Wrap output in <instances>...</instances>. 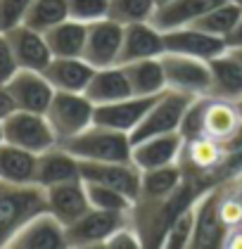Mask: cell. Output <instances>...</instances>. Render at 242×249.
I'll use <instances>...</instances> for the list:
<instances>
[{
	"label": "cell",
	"instance_id": "obj_1",
	"mask_svg": "<svg viewBox=\"0 0 242 249\" xmlns=\"http://www.w3.org/2000/svg\"><path fill=\"white\" fill-rule=\"evenodd\" d=\"M48 209L45 188L40 185H15L0 180V249H5L24 223Z\"/></svg>",
	"mask_w": 242,
	"mask_h": 249
},
{
	"label": "cell",
	"instance_id": "obj_2",
	"mask_svg": "<svg viewBox=\"0 0 242 249\" xmlns=\"http://www.w3.org/2000/svg\"><path fill=\"white\" fill-rule=\"evenodd\" d=\"M81 161H130V133L93 124L78 135L59 142Z\"/></svg>",
	"mask_w": 242,
	"mask_h": 249
},
{
	"label": "cell",
	"instance_id": "obj_3",
	"mask_svg": "<svg viewBox=\"0 0 242 249\" xmlns=\"http://www.w3.org/2000/svg\"><path fill=\"white\" fill-rule=\"evenodd\" d=\"M45 116L55 131L57 140L64 142L95 124V102L86 93L55 90V97H53Z\"/></svg>",
	"mask_w": 242,
	"mask_h": 249
},
{
	"label": "cell",
	"instance_id": "obj_4",
	"mask_svg": "<svg viewBox=\"0 0 242 249\" xmlns=\"http://www.w3.org/2000/svg\"><path fill=\"white\" fill-rule=\"evenodd\" d=\"M2 131H5V142L24 147V150L36 154H43L45 150L59 145L48 116L38 114V112L15 109L2 121Z\"/></svg>",
	"mask_w": 242,
	"mask_h": 249
},
{
	"label": "cell",
	"instance_id": "obj_5",
	"mask_svg": "<svg viewBox=\"0 0 242 249\" xmlns=\"http://www.w3.org/2000/svg\"><path fill=\"white\" fill-rule=\"evenodd\" d=\"M162 64H164L168 90H178V93H186V95L192 97L211 95V69H209V62L167 50L162 55Z\"/></svg>",
	"mask_w": 242,
	"mask_h": 249
},
{
	"label": "cell",
	"instance_id": "obj_6",
	"mask_svg": "<svg viewBox=\"0 0 242 249\" xmlns=\"http://www.w3.org/2000/svg\"><path fill=\"white\" fill-rule=\"evenodd\" d=\"M195 97L178 93V90H164L159 100L152 105V109L148 112V116L140 121V126L130 133V142H140L145 138L152 135H162V133H173L181 131L183 116H186L187 107Z\"/></svg>",
	"mask_w": 242,
	"mask_h": 249
},
{
	"label": "cell",
	"instance_id": "obj_7",
	"mask_svg": "<svg viewBox=\"0 0 242 249\" xmlns=\"http://www.w3.org/2000/svg\"><path fill=\"white\" fill-rule=\"evenodd\" d=\"M133 221V213L124 211H107V209H91L83 213L76 223L67 226V247H105L114 230Z\"/></svg>",
	"mask_w": 242,
	"mask_h": 249
},
{
	"label": "cell",
	"instance_id": "obj_8",
	"mask_svg": "<svg viewBox=\"0 0 242 249\" xmlns=\"http://www.w3.org/2000/svg\"><path fill=\"white\" fill-rule=\"evenodd\" d=\"M219 195H221V185H211L195 199V232L190 247L206 249L225 245L228 228L223 226L219 213Z\"/></svg>",
	"mask_w": 242,
	"mask_h": 249
},
{
	"label": "cell",
	"instance_id": "obj_9",
	"mask_svg": "<svg viewBox=\"0 0 242 249\" xmlns=\"http://www.w3.org/2000/svg\"><path fill=\"white\" fill-rule=\"evenodd\" d=\"M81 178L86 183L114 188L135 202L140 195L143 171L133 161H81Z\"/></svg>",
	"mask_w": 242,
	"mask_h": 249
},
{
	"label": "cell",
	"instance_id": "obj_10",
	"mask_svg": "<svg viewBox=\"0 0 242 249\" xmlns=\"http://www.w3.org/2000/svg\"><path fill=\"white\" fill-rule=\"evenodd\" d=\"M183 147H186V138L181 135V131L152 135V138H145L140 142H133L130 161L140 171L164 169V166H171V164H178L181 161Z\"/></svg>",
	"mask_w": 242,
	"mask_h": 249
},
{
	"label": "cell",
	"instance_id": "obj_11",
	"mask_svg": "<svg viewBox=\"0 0 242 249\" xmlns=\"http://www.w3.org/2000/svg\"><path fill=\"white\" fill-rule=\"evenodd\" d=\"M121 43H124V24L110 19V17L93 21V24H88V38H86L83 57L88 59L95 69L119 64Z\"/></svg>",
	"mask_w": 242,
	"mask_h": 249
},
{
	"label": "cell",
	"instance_id": "obj_12",
	"mask_svg": "<svg viewBox=\"0 0 242 249\" xmlns=\"http://www.w3.org/2000/svg\"><path fill=\"white\" fill-rule=\"evenodd\" d=\"M67 247V226L57 221L50 211L36 213L24 223L12 237L7 249H64Z\"/></svg>",
	"mask_w": 242,
	"mask_h": 249
},
{
	"label": "cell",
	"instance_id": "obj_13",
	"mask_svg": "<svg viewBox=\"0 0 242 249\" xmlns=\"http://www.w3.org/2000/svg\"><path fill=\"white\" fill-rule=\"evenodd\" d=\"M159 95H129L110 105H95V124L133 133L140 126V121L148 116L152 105L159 100Z\"/></svg>",
	"mask_w": 242,
	"mask_h": 249
},
{
	"label": "cell",
	"instance_id": "obj_14",
	"mask_svg": "<svg viewBox=\"0 0 242 249\" xmlns=\"http://www.w3.org/2000/svg\"><path fill=\"white\" fill-rule=\"evenodd\" d=\"M7 90L15 100L17 109L38 112V114H45L55 97V88L50 86V81L45 78L43 71H36V69H19L7 81Z\"/></svg>",
	"mask_w": 242,
	"mask_h": 249
},
{
	"label": "cell",
	"instance_id": "obj_15",
	"mask_svg": "<svg viewBox=\"0 0 242 249\" xmlns=\"http://www.w3.org/2000/svg\"><path fill=\"white\" fill-rule=\"evenodd\" d=\"M45 204H48V211L55 216L57 221H62L64 226L76 223L83 213H88L93 209L83 178L45 188Z\"/></svg>",
	"mask_w": 242,
	"mask_h": 249
},
{
	"label": "cell",
	"instance_id": "obj_16",
	"mask_svg": "<svg viewBox=\"0 0 242 249\" xmlns=\"http://www.w3.org/2000/svg\"><path fill=\"white\" fill-rule=\"evenodd\" d=\"M164 43H167L168 53H181V55H190V57L205 59V62H211L214 57L223 55L228 50L225 38L206 34L197 26H183V29L164 31Z\"/></svg>",
	"mask_w": 242,
	"mask_h": 249
},
{
	"label": "cell",
	"instance_id": "obj_17",
	"mask_svg": "<svg viewBox=\"0 0 242 249\" xmlns=\"http://www.w3.org/2000/svg\"><path fill=\"white\" fill-rule=\"evenodd\" d=\"M167 53L164 31L157 29L152 21H135L124 26V43H121V59L119 64H129L138 59L162 57Z\"/></svg>",
	"mask_w": 242,
	"mask_h": 249
},
{
	"label": "cell",
	"instance_id": "obj_18",
	"mask_svg": "<svg viewBox=\"0 0 242 249\" xmlns=\"http://www.w3.org/2000/svg\"><path fill=\"white\" fill-rule=\"evenodd\" d=\"M5 34H7L10 45H12V50H15L19 69H36V71H43V69L50 64L53 53H50V45H48V40H45V34H40V31L26 26V24H19V26L5 31Z\"/></svg>",
	"mask_w": 242,
	"mask_h": 249
},
{
	"label": "cell",
	"instance_id": "obj_19",
	"mask_svg": "<svg viewBox=\"0 0 242 249\" xmlns=\"http://www.w3.org/2000/svg\"><path fill=\"white\" fill-rule=\"evenodd\" d=\"M50 86L62 93H86L95 67L86 57H53L43 69Z\"/></svg>",
	"mask_w": 242,
	"mask_h": 249
},
{
	"label": "cell",
	"instance_id": "obj_20",
	"mask_svg": "<svg viewBox=\"0 0 242 249\" xmlns=\"http://www.w3.org/2000/svg\"><path fill=\"white\" fill-rule=\"evenodd\" d=\"M221 2H225V0H167V2L157 5L152 24L162 31L192 26L195 21L202 19L209 10H214Z\"/></svg>",
	"mask_w": 242,
	"mask_h": 249
},
{
	"label": "cell",
	"instance_id": "obj_21",
	"mask_svg": "<svg viewBox=\"0 0 242 249\" xmlns=\"http://www.w3.org/2000/svg\"><path fill=\"white\" fill-rule=\"evenodd\" d=\"M81 178V159H76L64 145H55L38 154L36 185L50 188L57 183H69Z\"/></svg>",
	"mask_w": 242,
	"mask_h": 249
},
{
	"label": "cell",
	"instance_id": "obj_22",
	"mask_svg": "<svg viewBox=\"0 0 242 249\" xmlns=\"http://www.w3.org/2000/svg\"><path fill=\"white\" fill-rule=\"evenodd\" d=\"M225 157H228V152H225L221 140H214L209 135H197L192 140H186L181 161H186L192 173L209 176V173H221Z\"/></svg>",
	"mask_w": 242,
	"mask_h": 249
},
{
	"label": "cell",
	"instance_id": "obj_23",
	"mask_svg": "<svg viewBox=\"0 0 242 249\" xmlns=\"http://www.w3.org/2000/svg\"><path fill=\"white\" fill-rule=\"evenodd\" d=\"M86 95L91 97L95 105H110V102L133 95L126 67L112 64V67H105V69H95L93 78L86 88Z\"/></svg>",
	"mask_w": 242,
	"mask_h": 249
},
{
	"label": "cell",
	"instance_id": "obj_24",
	"mask_svg": "<svg viewBox=\"0 0 242 249\" xmlns=\"http://www.w3.org/2000/svg\"><path fill=\"white\" fill-rule=\"evenodd\" d=\"M38 171V154L24 147L2 142L0 145V180L15 185H34Z\"/></svg>",
	"mask_w": 242,
	"mask_h": 249
},
{
	"label": "cell",
	"instance_id": "obj_25",
	"mask_svg": "<svg viewBox=\"0 0 242 249\" xmlns=\"http://www.w3.org/2000/svg\"><path fill=\"white\" fill-rule=\"evenodd\" d=\"M211 69V97L238 102L242 100V64L228 50L209 62Z\"/></svg>",
	"mask_w": 242,
	"mask_h": 249
},
{
	"label": "cell",
	"instance_id": "obj_26",
	"mask_svg": "<svg viewBox=\"0 0 242 249\" xmlns=\"http://www.w3.org/2000/svg\"><path fill=\"white\" fill-rule=\"evenodd\" d=\"M86 38H88V24L76 21L72 17L45 31V40L50 45L53 57H83Z\"/></svg>",
	"mask_w": 242,
	"mask_h": 249
},
{
	"label": "cell",
	"instance_id": "obj_27",
	"mask_svg": "<svg viewBox=\"0 0 242 249\" xmlns=\"http://www.w3.org/2000/svg\"><path fill=\"white\" fill-rule=\"evenodd\" d=\"M133 95H159L167 90V74L162 57H148L124 64Z\"/></svg>",
	"mask_w": 242,
	"mask_h": 249
},
{
	"label": "cell",
	"instance_id": "obj_28",
	"mask_svg": "<svg viewBox=\"0 0 242 249\" xmlns=\"http://www.w3.org/2000/svg\"><path fill=\"white\" fill-rule=\"evenodd\" d=\"M240 124H242V114L235 102L209 95L205 109V135L223 142Z\"/></svg>",
	"mask_w": 242,
	"mask_h": 249
},
{
	"label": "cell",
	"instance_id": "obj_29",
	"mask_svg": "<svg viewBox=\"0 0 242 249\" xmlns=\"http://www.w3.org/2000/svg\"><path fill=\"white\" fill-rule=\"evenodd\" d=\"M64 19H69V5L67 0H34L24 24L36 29L40 34L50 31L53 26L62 24Z\"/></svg>",
	"mask_w": 242,
	"mask_h": 249
},
{
	"label": "cell",
	"instance_id": "obj_30",
	"mask_svg": "<svg viewBox=\"0 0 242 249\" xmlns=\"http://www.w3.org/2000/svg\"><path fill=\"white\" fill-rule=\"evenodd\" d=\"M240 17H242L240 5H235L233 0H225L221 5H216L214 10H209L205 17L197 19L192 26L202 29L206 34H214V36H219V38H225V36L235 29V24L240 21Z\"/></svg>",
	"mask_w": 242,
	"mask_h": 249
},
{
	"label": "cell",
	"instance_id": "obj_31",
	"mask_svg": "<svg viewBox=\"0 0 242 249\" xmlns=\"http://www.w3.org/2000/svg\"><path fill=\"white\" fill-rule=\"evenodd\" d=\"M192 232H195V202L173 216V221L168 223L167 232H164L162 247H167V249L190 247V242H192Z\"/></svg>",
	"mask_w": 242,
	"mask_h": 249
},
{
	"label": "cell",
	"instance_id": "obj_32",
	"mask_svg": "<svg viewBox=\"0 0 242 249\" xmlns=\"http://www.w3.org/2000/svg\"><path fill=\"white\" fill-rule=\"evenodd\" d=\"M157 12V0H112L110 2V19L119 24L152 21Z\"/></svg>",
	"mask_w": 242,
	"mask_h": 249
},
{
	"label": "cell",
	"instance_id": "obj_33",
	"mask_svg": "<svg viewBox=\"0 0 242 249\" xmlns=\"http://www.w3.org/2000/svg\"><path fill=\"white\" fill-rule=\"evenodd\" d=\"M86 183V180H83ZM88 190V199L95 209H107V211H124V213H133L135 202L130 199L129 195L107 188V185H97V183H86Z\"/></svg>",
	"mask_w": 242,
	"mask_h": 249
},
{
	"label": "cell",
	"instance_id": "obj_34",
	"mask_svg": "<svg viewBox=\"0 0 242 249\" xmlns=\"http://www.w3.org/2000/svg\"><path fill=\"white\" fill-rule=\"evenodd\" d=\"M219 213L221 221L228 228V232L235 228H242V199L238 192L233 190V185L221 183V195H219Z\"/></svg>",
	"mask_w": 242,
	"mask_h": 249
},
{
	"label": "cell",
	"instance_id": "obj_35",
	"mask_svg": "<svg viewBox=\"0 0 242 249\" xmlns=\"http://www.w3.org/2000/svg\"><path fill=\"white\" fill-rule=\"evenodd\" d=\"M110 2L112 0H67L69 17L83 24H93L110 17Z\"/></svg>",
	"mask_w": 242,
	"mask_h": 249
},
{
	"label": "cell",
	"instance_id": "obj_36",
	"mask_svg": "<svg viewBox=\"0 0 242 249\" xmlns=\"http://www.w3.org/2000/svg\"><path fill=\"white\" fill-rule=\"evenodd\" d=\"M206 100H209V95H200L190 102L186 116H183V124H181V135H183L186 140H192V138H197V135H205Z\"/></svg>",
	"mask_w": 242,
	"mask_h": 249
},
{
	"label": "cell",
	"instance_id": "obj_37",
	"mask_svg": "<svg viewBox=\"0 0 242 249\" xmlns=\"http://www.w3.org/2000/svg\"><path fill=\"white\" fill-rule=\"evenodd\" d=\"M34 0H0V31H10L24 24Z\"/></svg>",
	"mask_w": 242,
	"mask_h": 249
},
{
	"label": "cell",
	"instance_id": "obj_38",
	"mask_svg": "<svg viewBox=\"0 0 242 249\" xmlns=\"http://www.w3.org/2000/svg\"><path fill=\"white\" fill-rule=\"evenodd\" d=\"M145 247L140 230L135 228V223L130 221L126 226H121L119 230H114L110 235V240L105 242V249H140Z\"/></svg>",
	"mask_w": 242,
	"mask_h": 249
},
{
	"label": "cell",
	"instance_id": "obj_39",
	"mask_svg": "<svg viewBox=\"0 0 242 249\" xmlns=\"http://www.w3.org/2000/svg\"><path fill=\"white\" fill-rule=\"evenodd\" d=\"M19 71L15 50L10 45V38L5 31H0V86H7V81Z\"/></svg>",
	"mask_w": 242,
	"mask_h": 249
},
{
	"label": "cell",
	"instance_id": "obj_40",
	"mask_svg": "<svg viewBox=\"0 0 242 249\" xmlns=\"http://www.w3.org/2000/svg\"><path fill=\"white\" fill-rule=\"evenodd\" d=\"M15 109H17V107H15V100L10 95L7 86H0V121H5Z\"/></svg>",
	"mask_w": 242,
	"mask_h": 249
},
{
	"label": "cell",
	"instance_id": "obj_41",
	"mask_svg": "<svg viewBox=\"0 0 242 249\" xmlns=\"http://www.w3.org/2000/svg\"><path fill=\"white\" fill-rule=\"evenodd\" d=\"M225 152H242V124L223 140Z\"/></svg>",
	"mask_w": 242,
	"mask_h": 249
},
{
	"label": "cell",
	"instance_id": "obj_42",
	"mask_svg": "<svg viewBox=\"0 0 242 249\" xmlns=\"http://www.w3.org/2000/svg\"><path fill=\"white\" fill-rule=\"evenodd\" d=\"M225 45H228V50H230V48H242V17H240V21L235 24V29L225 36Z\"/></svg>",
	"mask_w": 242,
	"mask_h": 249
},
{
	"label": "cell",
	"instance_id": "obj_43",
	"mask_svg": "<svg viewBox=\"0 0 242 249\" xmlns=\"http://www.w3.org/2000/svg\"><path fill=\"white\" fill-rule=\"evenodd\" d=\"M223 247H228V249H242V228H235V230H230V232H228Z\"/></svg>",
	"mask_w": 242,
	"mask_h": 249
},
{
	"label": "cell",
	"instance_id": "obj_44",
	"mask_svg": "<svg viewBox=\"0 0 242 249\" xmlns=\"http://www.w3.org/2000/svg\"><path fill=\"white\" fill-rule=\"evenodd\" d=\"M233 190L238 192V197L242 199V173L240 176H235V180H233Z\"/></svg>",
	"mask_w": 242,
	"mask_h": 249
},
{
	"label": "cell",
	"instance_id": "obj_45",
	"mask_svg": "<svg viewBox=\"0 0 242 249\" xmlns=\"http://www.w3.org/2000/svg\"><path fill=\"white\" fill-rule=\"evenodd\" d=\"M228 53H230V55H233V57H235V59H238V62L242 64V48H230Z\"/></svg>",
	"mask_w": 242,
	"mask_h": 249
},
{
	"label": "cell",
	"instance_id": "obj_46",
	"mask_svg": "<svg viewBox=\"0 0 242 249\" xmlns=\"http://www.w3.org/2000/svg\"><path fill=\"white\" fill-rule=\"evenodd\" d=\"M5 142V131H2V121H0V145Z\"/></svg>",
	"mask_w": 242,
	"mask_h": 249
},
{
	"label": "cell",
	"instance_id": "obj_47",
	"mask_svg": "<svg viewBox=\"0 0 242 249\" xmlns=\"http://www.w3.org/2000/svg\"><path fill=\"white\" fill-rule=\"evenodd\" d=\"M235 105H238V109H240V114H242V100H238Z\"/></svg>",
	"mask_w": 242,
	"mask_h": 249
},
{
	"label": "cell",
	"instance_id": "obj_48",
	"mask_svg": "<svg viewBox=\"0 0 242 249\" xmlns=\"http://www.w3.org/2000/svg\"><path fill=\"white\" fill-rule=\"evenodd\" d=\"M233 2H235V5H240V7H242V0H233Z\"/></svg>",
	"mask_w": 242,
	"mask_h": 249
},
{
	"label": "cell",
	"instance_id": "obj_49",
	"mask_svg": "<svg viewBox=\"0 0 242 249\" xmlns=\"http://www.w3.org/2000/svg\"><path fill=\"white\" fill-rule=\"evenodd\" d=\"M162 2H167V0H157V5H162Z\"/></svg>",
	"mask_w": 242,
	"mask_h": 249
}]
</instances>
